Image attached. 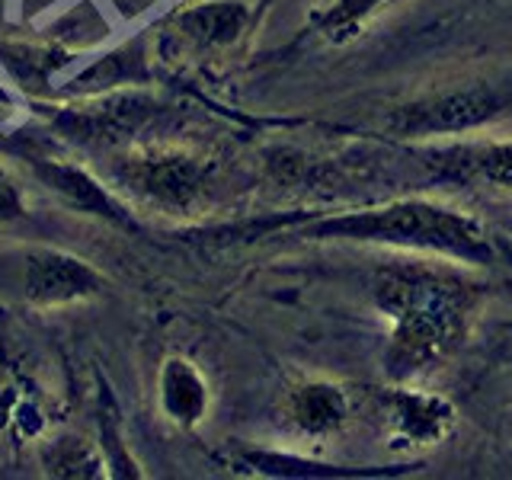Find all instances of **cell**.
Returning <instances> with one entry per match:
<instances>
[{
  "mask_svg": "<svg viewBox=\"0 0 512 480\" xmlns=\"http://www.w3.org/2000/svg\"><path fill=\"white\" fill-rule=\"evenodd\" d=\"M375 301L391 320L388 372L410 381L458 349L474 308V285L429 266H394L378 272Z\"/></svg>",
  "mask_w": 512,
  "mask_h": 480,
  "instance_id": "6da1fadb",
  "label": "cell"
},
{
  "mask_svg": "<svg viewBox=\"0 0 512 480\" xmlns=\"http://www.w3.org/2000/svg\"><path fill=\"white\" fill-rule=\"evenodd\" d=\"M311 237L420 250L477 266H490L496 260V244L484 221L461 208L429 199H404L381 208H365V212L333 215L311 224Z\"/></svg>",
  "mask_w": 512,
  "mask_h": 480,
  "instance_id": "7a4b0ae2",
  "label": "cell"
},
{
  "mask_svg": "<svg viewBox=\"0 0 512 480\" xmlns=\"http://www.w3.org/2000/svg\"><path fill=\"white\" fill-rule=\"evenodd\" d=\"M109 180L128 199L164 215H189L208 205L218 164L208 154L176 144H148L112 157Z\"/></svg>",
  "mask_w": 512,
  "mask_h": 480,
  "instance_id": "3957f363",
  "label": "cell"
},
{
  "mask_svg": "<svg viewBox=\"0 0 512 480\" xmlns=\"http://www.w3.org/2000/svg\"><path fill=\"white\" fill-rule=\"evenodd\" d=\"M106 279L87 260L74 253L36 247L26 253L23 263V298L32 308L55 311L84 304L96 295H103Z\"/></svg>",
  "mask_w": 512,
  "mask_h": 480,
  "instance_id": "277c9868",
  "label": "cell"
},
{
  "mask_svg": "<svg viewBox=\"0 0 512 480\" xmlns=\"http://www.w3.org/2000/svg\"><path fill=\"white\" fill-rule=\"evenodd\" d=\"M496 116V96L484 87L452 90L426 96L410 106H400L391 116V128L400 135H448L468 132Z\"/></svg>",
  "mask_w": 512,
  "mask_h": 480,
  "instance_id": "5b68a950",
  "label": "cell"
},
{
  "mask_svg": "<svg viewBox=\"0 0 512 480\" xmlns=\"http://www.w3.org/2000/svg\"><path fill=\"white\" fill-rule=\"evenodd\" d=\"M458 420L455 407L445 397L420 388H394L388 394L391 439L404 448H432L448 439Z\"/></svg>",
  "mask_w": 512,
  "mask_h": 480,
  "instance_id": "8992f818",
  "label": "cell"
},
{
  "mask_svg": "<svg viewBox=\"0 0 512 480\" xmlns=\"http://www.w3.org/2000/svg\"><path fill=\"white\" fill-rule=\"evenodd\" d=\"M250 23V7L240 0H205L170 16L173 39L199 55H215L231 48Z\"/></svg>",
  "mask_w": 512,
  "mask_h": 480,
  "instance_id": "52a82bcc",
  "label": "cell"
},
{
  "mask_svg": "<svg viewBox=\"0 0 512 480\" xmlns=\"http://www.w3.org/2000/svg\"><path fill=\"white\" fill-rule=\"evenodd\" d=\"M157 404H160V413L180 429H192L205 420L208 404H212V391H208V381L196 368V362L173 356L160 365Z\"/></svg>",
  "mask_w": 512,
  "mask_h": 480,
  "instance_id": "ba28073f",
  "label": "cell"
},
{
  "mask_svg": "<svg viewBox=\"0 0 512 480\" xmlns=\"http://www.w3.org/2000/svg\"><path fill=\"white\" fill-rule=\"evenodd\" d=\"M432 164L445 176H458V180H471V183H484L490 189L512 192V138L455 144V148L432 154Z\"/></svg>",
  "mask_w": 512,
  "mask_h": 480,
  "instance_id": "9c48e42d",
  "label": "cell"
},
{
  "mask_svg": "<svg viewBox=\"0 0 512 480\" xmlns=\"http://www.w3.org/2000/svg\"><path fill=\"white\" fill-rule=\"evenodd\" d=\"M349 397L340 384L304 381L288 391V420L304 436H330L349 420Z\"/></svg>",
  "mask_w": 512,
  "mask_h": 480,
  "instance_id": "30bf717a",
  "label": "cell"
},
{
  "mask_svg": "<svg viewBox=\"0 0 512 480\" xmlns=\"http://www.w3.org/2000/svg\"><path fill=\"white\" fill-rule=\"evenodd\" d=\"M42 468L52 477H103L106 458L84 436H55L42 442Z\"/></svg>",
  "mask_w": 512,
  "mask_h": 480,
  "instance_id": "8fae6325",
  "label": "cell"
},
{
  "mask_svg": "<svg viewBox=\"0 0 512 480\" xmlns=\"http://www.w3.org/2000/svg\"><path fill=\"white\" fill-rule=\"evenodd\" d=\"M388 4L391 0H330V4L314 16V26L324 39L340 45V42L356 39L362 26Z\"/></svg>",
  "mask_w": 512,
  "mask_h": 480,
  "instance_id": "7c38bea8",
  "label": "cell"
},
{
  "mask_svg": "<svg viewBox=\"0 0 512 480\" xmlns=\"http://www.w3.org/2000/svg\"><path fill=\"white\" fill-rule=\"evenodd\" d=\"M26 192H23V183L16 180V173L10 167L0 164V224H13L26 218Z\"/></svg>",
  "mask_w": 512,
  "mask_h": 480,
  "instance_id": "4fadbf2b",
  "label": "cell"
}]
</instances>
